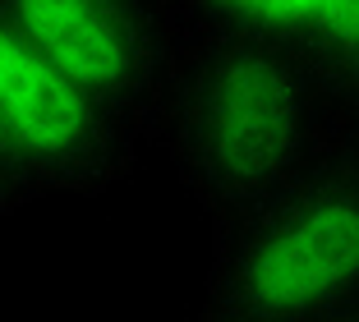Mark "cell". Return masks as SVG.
Instances as JSON below:
<instances>
[{
  "label": "cell",
  "mask_w": 359,
  "mask_h": 322,
  "mask_svg": "<svg viewBox=\"0 0 359 322\" xmlns=\"http://www.w3.org/2000/svg\"><path fill=\"white\" fill-rule=\"evenodd\" d=\"M323 134V97L290 37L175 28L148 143L212 230L235 226L295 175Z\"/></svg>",
  "instance_id": "cell-1"
},
{
  "label": "cell",
  "mask_w": 359,
  "mask_h": 322,
  "mask_svg": "<svg viewBox=\"0 0 359 322\" xmlns=\"http://www.w3.org/2000/svg\"><path fill=\"white\" fill-rule=\"evenodd\" d=\"M323 10V0H166L170 28H263L290 42H304L313 14Z\"/></svg>",
  "instance_id": "cell-6"
},
{
  "label": "cell",
  "mask_w": 359,
  "mask_h": 322,
  "mask_svg": "<svg viewBox=\"0 0 359 322\" xmlns=\"http://www.w3.org/2000/svg\"><path fill=\"white\" fill-rule=\"evenodd\" d=\"M194 322H359V134L323 115L304 166L212 230Z\"/></svg>",
  "instance_id": "cell-2"
},
{
  "label": "cell",
  "mask_w": 359,
  "mask_h": 322,
  "mask_svg": "<svg viewBox=\"0 0 359 322\" xmlns=\"http://www.w3.org/2000/svg\"><path fill=\"white\" fill-rule=\"evenodd\" d=\"M19 208H23V194L14 189V180L0 166V217H10V212H19Z\"/></svg>",
  "instance_id": "cell-7"
},
{
  "label": "cell",
  "mask_w": 359,
  "mask_h": 322,
  "mask_svg": "<svg viewBox=\"0 0 359 322\" xmlns=\"http://www.w3.org/2000/svg\"><path fill=\"white\" fill-rule=\"evenodd\" d=\"M299 55L318 83L323 115L359 134V0H323Z\"/></svg>",
  "instance_id": "cell-5"
},
{
  "label": "cell",
  "mask_w": 359,
  "mask_h": 322,
  "mask_svg": "<svg viewBox=\"0 0 359 322\" xmlns=\"http://www.w3.org/2000/svg\"><path fill=\"white\" fill-rule=\"evenodd\" d=\"M148 138L51 65L0 14V166L23 203L106 194L129 180Z\"/></svg>",
  "instance_id": "cell-3"
},
{
  "label": "cell",
  "mask_w": 359,
  "mask_h": 322,
  "mask_svg": "<svg viewBox=\"0 0 359 322\" xmlns=\"http://www.w3.org/2000/svg\"><path fill=\"white\" fill-rule=\"evenodd\" d=\"M0 14L51 65L148 138L166 83V0H0Z\"/></svg>",
  "instance_id": "cell-4"
}]
</instances>
